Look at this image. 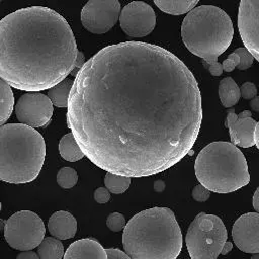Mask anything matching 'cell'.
Masks as SVG:
<instances>
[{
    "instance_id": "28",
    "label": "cell",
    "mask_w": 259,
    "mask_h": 259,
    "mask_svg": "<svg viewBox=\"0 0 259 259\" xmlns=\"http://www.w3.org/2000/svg\"><path fill=\"white\" fill-rule=\"evenodd\" d=\"M240 64V57L237 54V52H233L228 56V58L222 63L223 71L225 72H232L235 68H237Z\"/></svg>"
},
{
    "instance_id": "40",
    "label": "cell",
    "mask_w": 259,
    "mask_h": 259,
    "mask_svg": "<svg viewBox=\"0 0 259 259\" xmlns=\"http://www.w3.org/2000/svg\"><path fill=\"white\" fill-rule=\"evenodd\" d=\"M0 210H1V202H0Z\"/></svg>"
},
{
    "instance_id": "9",
    "label": "cell",
    "mask_w": 259,
    "mask_h": 259,
    "mask_svg": "<svg viewBox=\"0 0 259 259\" xmlns=\"http://www.w3.org/2000/svg\"><path fill=\"white\" fill-rule=\"evenodd\" d=\"M119 14L118 0H88L81 11V22L89 32L102 34L116 23Z\"/></svg>"
},
{
    "instance_id": "19",
    "label": "cell",
    "mask_w": 259,
    "mask_h": 259,
    "mask_svg": "<svg viewBox=\"0 0 259 259\" xmlns=\"http://www.w3.org/2000/svg\"><path fill=\"white\" fill-rule=\"evenodd\" d=\"M73 82L71 79H64L57 85L48 89V97L52 101L53 105L57 107H68L69 96L71 89L73 87Z\"/></svg>"
},
{
    "instance_id": "25",
    "label": "cell",
    "mask_w": 259,
    "mask_h": 259,
    "mask_svg": "<svg viewBox=\"0 0 259 259\" xmlns=\"http://www.w3.org/2000/svg\"><path fill=\"white\" fill-rule=\"evenodd\" d=\"M126 223L124 215L119 212H112L106 219V226L112 232H119L124 229Z\"/></svg>"
},
{
    "instance_id": "32",
    "label": "cell",
    "mask_w": 259,
    "mask_h": 259,
    "mask_svg": "<svg viewBox=\"0 0 259 259\" xmlns=\"http://www.w3.org/2000/svg\"><path fill=\"white\" fill-rule=\"evenodd\" d=\"M85 64V57H84V54L81 52V51H78V55H77V61H76V65H75V69L74 71L71 73L73 75H77L79 70L83 67V65Z\"/></svg>"
},
{
    "instance_id": "31",
    "label": "cell",
    "mask_w": 259,
    "mask_h": 259,
    "mask_svg": "<svg viewBox=\"0 0 259 259\" xmlns=\"http://www.w3.org/2000/svg\"><path fill=\"white\" fill-rule=\"evenodd\" d=\"M108 259H131V257L123 251H120L119 249L115 248H110V249H105Z\"/></svg>"
},
{
    "instance_id": "35",
    "label": "cell",
    "mask_w": 259,
    "mask_h": 259,
    "mask_svg": "<svg viewBox=\"0 0 259 259\" xmlns=\"http://www.w3.org/2000/svg\"><path fill=\"white\" fill-rule=\"evenodd\" d=\"M253 207L257 212H259V187L255 190L253 195Z\"/></svg>"
},
{
    "instance_id": "17",
    "label": "cell",
    "mask_w": 259,
    "mask_h": 259,
    "mask_svg": "<svg viewBox=\"0 0 259 259\" xmlns=\"http://www.w3.org/2000/svg\"><path fill=\"white\" fill-rule=\"evenodd\" d=\"M219 97L224 107H232L238 103L241 93L240 87L232 77H226L220 81Z\"/></svg>"
},
{
    "instance_id": "4",
    "label": "cell",
    "mask_w": 259,
    "mask_h": 259,
    "mask_svg": "<svg viewBox=\"0 0 259 259\" xmlns=\"http://www.w3.org/2000/svg\"><path fill=\"white\" fill-rule=\"evenodd\" d=\"M234 35L231 17L213 5H200L191 9L181 24V37L186 49L202 59L210 75L223 74L219 57L230 47Z\"/></svg>"
},
{
    "instance_id": "24",
    "label": "cell",
    "mask_w": 259,
    "mask_h": 259,
    "mask_svg": "<svg viewBox=\"0 0 259 259\" xmlns=\"http://www.w3.org/2000/svg\"><path fill=\"white\" fill-rule=\"evenodd\" d=\"M78 181V174L76 170L71 167H64L59 170L57 174V182L58 184L65 189L72 188L76 185Z\"/></svg>"
},
{
    "instance_id": "41",
    "label": "cell",
    "mask_w": 259,
    "mask_h": 259,
    "mask_svg": "<svg viewBox=\"0 0 259 259\" xmlns=\"http://www.w3.org/2000/svg\"><path fill=\"white\" fill-rule=\"evenodd\" d=\"M0 1H1V0H0Z\"/></svg>"
},
{
    "instance_id": "27",
    "label": "cell",
    "mask_w": 259,
    "mask_h": 259,
    "mask_svg": "<svg viewBox=\"0 0 259 259\" xmlns=\"http://www.w3.org/2000/svg\"><path fill=\"white\" fill-rule=\"evenodd\" d=\"M209 195H210V191L206 187L202 186L201 184L195 185L191 191L192 198L199 202L206 201L209 198Z\"/></svg>"
},
{
    "instance_id": "16",
    "label": "cell",
    "mask_w": 259,
    "mask_h": 259,
    "mask_svg": "<svg viewBox=\"0 0 259 259\" xmlns=\"http://www.w3.org/2000/svg\"><path fill=\"white\" fill-rule=\"evenodd\" d=\"M48 230L55 238L68 240L76 235L77 221L69 211L59 210L54 212L49 219Z\"/></svg>"
},
{
    "instance_id": "1",
    "label": "cell",
    "mask_w": 259,
    "mask_h": 259,
    "mask_svg": "<svg viewBox=\"0 0 259 259\" xmlns=\"http://www.w3.org/2000/svg\"><path fill=\"white\" fill-rule=\"evenodd\" d=\"M202 121L198 84L168 50L143 41L107 46L79 70L67 125L84 155L126 177L161 173L194 146Z\"/></svg>"
},
{
    "instance_id": "18",
    "label": "cell",
    "mask_w": 259,
    "mask_h": 259,
    "mask_svg": "<svg viewBox=\"0 0 259 259\" xmlns=\"http://www.w3.org/2000/svg\"><path fill=\"white\" fill-rule=\"evenodd\" d=\"M59 152L63 159L70 162L79 161L85 156L72 133L66 134L60 140Z\"/></svg>"
},
{
    "instance_id": "26",
    "label": "cell",
    "mask_w": 259,
    "mask_h": 259,
    "mask_svg": "<svg viewBox=\"0 0 259 259\" xmlns=\"http://www.w3.org/2000/svg\"><path fill=\"white\" fill-rule=\"evenodd\" d=\"M236 52L240 57V64L237 68L241 71L249 69L253 65V61H254V57L252 56V54L245 47L237 49Z\"/></svg>"
},
{
    "instance_id": "30",
    "label": "cell",
    "mask_w": 259,
    "mask_h": 259,
    "mask_svg": "<svg viewBox=\"0 0 259 259\" xmlns=\"http://www.w3.org/2000/svg\"><path fill=\"white\" fill-rule=\"evenodd\" d=\"M93 198L97 203H106L110 199L109 190L106 187H98L94 190Z\"/></svg>"
},
{
    "instance_id": "22",
    "label": "cell",
    "mask_w": 259,
    "mask_h": 259,
    "mask_svg": "<svg viewBox=\"0 0 259 259\" xmlns=\"http://www.w3.org/2000/svg\"><path fill=\"white\" fill-rule=\"evenodd\" d=\"M14 106V97L9 86L0 78V126L10 117Z\"/></svg>"
},
{
    "instance_id": "29",
    "label": "cell",
    "mask_w": 259,
    "mask_h": 259,
    "mask_svg": "<svg viewBox=\"0 0 259 259\" xmlns=\"http://www.w3.org/2000/svg\"><path fill=\"white\" fill-rule=\"evenodd\" d=\"M240 93L241 97H243L244 99L251 100L255 96H257V87L254 83L246 82L240 87Z\"/></svg>"
},
{
    "instance_id": "10",
    "label": "cell",
    "mask_w": 259,
    "mask_h": 259,
    "mask_svg": "<svg viewBox=\"0 0 259 259\" xmlns=\"http://www.w3.org/2000/svg\"><path fill=\"white\" fill-rule=\"evenodd\" d=\"M53 103L48 95L29 91L19 97L15 114L20 123L30 127H41L49 123L53 115Z\"/></svg>"
},
{
    "instance_id": "21",
    "label": "cell",
    "mask_w": 259,
    "mask_h": 259,
    "mask_svg": "<svg viewBox=\"0 0 259 259\" xmlns=\"http://www.w3.org/2000/svg\"><path fill=\"white\" fill-rule=\"evenodd\" d=\"M39 259H62L64 257V246L57 238H44L37 246Z\"/></svg>"
},
{
    "instance_id": "7",
    "label": "cell",
    "mask_w": 259,
    "mask_h": 259,
    "mask_svg": "<svg viewBox=\"0 0 259 259\" xmlns=\"http://www.w3.org/2000/svg\"><path fill=\"white\" fill-rule=\"evenodd\" d=\"M227 238V229L219 217L199 212L190 223L185 236L190 259H217Z\"/></svg>"
},
{
    "instance_id": "39",
    "label": "cell",
    "mask_w": 259,
    "mask_h": 259,
    "mask_svg": "<svg viewBox=\"0 0 259 259\" xmlns=\"http://www.w3.org/2000/svg\"><path fill=\"white\" fill-rule=\"evenodd\" d=\"M250 259H259V253H254Z\"/></svg>"
},
{
    "instance_id": "38",
    "label": "cell",
    "mask_w": 259,
    "mask_h": 259,
    "mask_svg": "<svg viewBox=\"0 0 259 259\" xmlns=\"http://www.w3.org/2000/svg\"><path fill=\"white\" fill-rule=\"evenodd\" d=\"M254 139H255V145L259 149V121L256 124L255 132H254Z\"/></svg>"
},
{
    "instance_id": "14",
    "label": "cell",
    "mask_w": 259,
    "mask_h": 259,
    "mask_svg": "<svg viewBox=\"0 0 259 259\" xmlns=\"http://www.w3.org/2000/svg\"><path fill=\"white\" fill-rule=\"evenodd\" d=\"M257 121L252 118L250 110H244L236 114L234 110L228 111L225 125L229 128L231 143L242 148H249L255 145L254 132Z\"/></svg>"
},
{
    "instance_id": "34",
    "label": "cell",
    "mask_w": 259,
    "mask_h": 259,
    "mask_svg": "<svg viewBox=\"0 0 259 259\" xmlns=\"http://www.w3.org/2000/svg\"><path fill=\"white\" fill-rule=\"evenodd\" d=\"M166 188V183L163 180H157L154 182V190L157 192H162Z\"/></svg>"
},
{
    "instance_id": "5",
    "label": "cell",
    "mask_w": 259,
    "mask_h": 259,
    "mask_svg": "<svg viewBox=\"0 0 259 259\" xmlns=\"http://www.w3.org/2000/svg\"><path fill=\"white\" fill-rule=\"evenodd\" d=\"M42 136L23 123L0 126V180L21 184L34 180L45 162Z\"/></svg>"
},
{
    "instance_id": "8",
    "label": "cell",
    "mask_w": 259,
    "mask_h": 259,
    "mask_svg": "<svg viewBox=\"0 0 259 259\" xmlns=\"http://www.w3.org/2000/svg\"><path fill=\"white\" fill-rule=\"evenodd\" d=\"M46 228L42 220L33 211L20 210L4 224V237L8 245L19 251L32 250L44 240Z\"/></svg>"
},
{
    "instance_id": "13",
    "label": "cell",
    "mask_w": 259,
    "mask_h": 259,
    "mask_svg": "<svg viewBox=\"0 0 259 259\" xmlns=\"http://www.w3.org/2000/svg\"><path fill=\"white\" fill-rule=\"evenodd\" d=\"M235 245L245 253H259V212L241 215L232 228Z\"/></svg>"
},
{
    "instance_id": "3",
    "label": "cell",
    "mask_w": 259,
    "mask_h": 259,
    "mask_svg": "<svg viewBox=\"0 0 259 259\" xmlns=\"http://www.w3.org/2000/svg\"><path fill=\"white\" fill-rule=\"evenodd\" d=\"M122 246L131 259H176L182 234L174 212L156 206L135 214L123 229Z\"/></svg>"
},
{
    "instance_id": "23",
    "label": "cell",
    "mask_w": 259,
    "mask_h": 259,
    "mask_svg": "<svg viewBox=\"0 0 259 259\" xmlns=\"http://www.w3.org/2000/svg\"><path fill=\"white\" fill-rule=\"evenodd\" d=\"M105 187L114 194L124 192L131 185V177L107 172L104 176Z\"/></svg>"
},
{
    "instance_id": "20",
    "label": "cell",
    "mask_w": 259,
    "mask_h": 259,
    "mask_svg": "<svg viewBox=\"0 0 259 259\" xmlns=\"http://www.w3.org/2000/svg\"><path fill=\"white\" fill-rule=\"evenodd\" d=\"M160 10L172 15H181L195 7L199 0H153Z\"/></svg>"
},
{
    "instance_id": "6",
    "label": "cell",
    "mask_w": 259,
    "mask_h": 259,
    "mask_svg": "<svg viewBox=\"0 0 259 259\" xmlns=\"http://www.w3.org/2000/svg\"><path fill=\"white\" fill-rule=\"evenodd\" d=\"M194 170L199 183L217 193H230L250 182L245 156L229 142H212L205 146L196 157Z\"/></svg>"
},
{
    "instance_id": "2",
    "label": "cell",
    "mask_w": 259,
    "mask_h": 259,
    "mask_svg": "<svg viewBox=\"0 0 259 259\" xmlns=\"http://www.w3.org/2000/svg\"><path fill=\"white\" fill-rule=\"evenodd\" d=\"M78 51L68 21L49 7L20 8L0 20V78L13 88L57 85L74 71Z\"/></svg>"
},
{
    "instance_id": "37",
    "label": "cell",
    "mask_w": 259,
    "mask_h": 259,
    "mask_svg": "<svg viewBox=\"0 0 259 259\" xmlns=\"http://www.w3.org/2000/svg\"><path fill=\"white\" fill-rule=\"evenodd\" d=\"M250 106L254 111L259 112V96H255L253 99H251Z\"/></svg>"
},
{
    "instance_id": "12",
    "label": "cell",
    "mask_w": 259,
    "mask_h": 259,
    "mask_svg": "<svg viewBox=\"0 0 259 259\" xmlns=\"http://www.w3.org/2000/svg\"><path fill=\"white\" fill-rule=\"evenodd\" d=\"M238 28L245 48L259 62V0H241Z\"/></svg>"
},
{
    "instance_id": "15",
    "label": "cell",
    "mask_w": 259,
    "mask_h": 259,
    "mask_svg": "<svg viewBox=\"0 0 259 259\" xmlns=\"http://www.w3.org/2000/svg\"><path fill=\"white\" fill-rule=\"evenodd\" d=\"M64 259H108L106 250L93 239H81L72 243Z\"/></svg>"
},
{
    "instance_id": "36",
    "label": "cell",
    "mask_w": 259,
    "mask_h": 259,
    "mask_svg": "<svg viewBox=\"0 0 259 259\" xmlns=\"http://www.w3.org/2000/svg\"><path fill=\"white\" fill-rule=\"evenodd\" d=\"M232 249H233V244L231 242H226L224 244V246H223L221 254L222 255H227V254H229L232 251Z\"/></svg>"
},
{
    "instance_id": "11",
    "label": "cell",
    "mask_w": 259,
    "mask_h": 259,
    "mask_svg": "<svg viewBox=\"0 0 259 259\" xmlns=\"http://www.w3.org/2000/svg\"><path fill=\"white\" fill-rule=\"evenodd\" d=\"M120 27L131 37H144L156 26V14L151 5L144 1L126 4L119 14Z\"/></svg>"
},
{
    "instance_id": "33",
    "label": "cell",
    "mask_w": 259,
    "mask_h": 259,
    "mask_svg": "<svg viewBox=\"0 0 259 259\" xmlns=\"http://www.w3.org/2000/svg\"><path fill=\"white\" fill-rule=\"evenodd\" d=\"M16 259H39L37 253L31 251V250H26L20 252L17 256Z\"/></svg>"
}]
</instances>
